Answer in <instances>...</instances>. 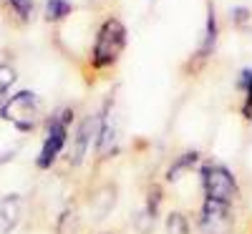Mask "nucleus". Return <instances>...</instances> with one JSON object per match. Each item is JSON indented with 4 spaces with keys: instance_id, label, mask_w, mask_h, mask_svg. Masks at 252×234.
I'll return each mask as SVG.
<instances>
[{
    "instance_id": "obj_13",
    "label": "nucleus",
    "mask_w": 252,
    "mask_h": 234,
    "mask_svg": "<svg viewBox=\"0 0 252 234\" xmlns=\"http://www.w3.org/2000/svg\"><path fill=\"white\" fill-rule=\"evenodd\" d=\"M245 86H247V91H250V96H247V103L252 106V76H250V81L245 83Z\"/></svg>"
},
{
    "instance_id": "obj_6",
    "label": "nucleus",
    "mask_w": 252,
    "mask_h": 234,
    "mask_svg": "<svg viewBox=\"0 0 252 234\" xmlns=\"http://www.w3.org/2000/svg\"><path fill=\"white\" fill-rule=\"evenodd\" d=\"M227 214H229V204L222 202H204V211H202V229L204 232H217L227 224Z\"/></svg>"
},
{
    "instance_id": "obj_11",
    "label": "nucleus",
    "mask_w": 252,
    "mask_h": 234,
    "mask_svg": "<svg viewBox=\"0 0 252 234\" xmlns=\"http://www.w3.org/2000/svg\"><path fill=\"white\" fill-rule=\"evenodd\" d=\"M197 161V154H187V156H182L172 169H169V179L174 181V179H179V174L184 172V169H189V164H194Z\"/></svg>"
},
{
    "instance_id": "obj_7",
    "label": "nucleus",
    "mask_w": 252,
    "mask_h": 234,
    "mask_svg": "<svg viewBox=\"0 0 252 234\" xmlns=\"http://www.w3.org/2000/svg\"><path fill=\"white\" fill-rule=\"evenodd\" d=\"M20 214H23V204H20L18 194H8L3 202H0V232H13L20 222Z\"/></svg>"
},
{
    "instance_id": "obj_10",
    "label": "nucleus",
    "mask_w": 252,
    "mask_h": 234,
    "mask_svg": "<svg viewBox=\"0 0 252 234\" xmlns=\"http://www.w3.org/2000/svg\"><path fill=\"white\" fill-rule=\"evenodd\" d=\"M68 13H71V3H68V0H48L46 15L51 20H61V18H66Z\"/></svg>"
},
{
    "instance_id": "obj_1",
    "label": "nucleus",
    "mask_w": 252,
    "mask_h": 234,
    "mask_svg": "<svg viewBox=\"0 0 252 234\" xmlns=\"http://www.w3.org/2000/svg\"><path fill=\"white\" fill-rule=\"evenodd\" d=\"M126 43V28L121 26V20L111 18L101 26L98 38H96V46H94V63L98 68H106L114 66L116 58L121 56Z\"/></svg>"
},
{
    "instance_id": "obj_5",
    "label": "nucleus",
    "mask_w": 252,
    "mask_h": 234,
    "mask_svg": "<svg viewBox=\"0 0 252 234\" xmlns=\"http://www.w3.org/2000/svg\"><path fill=\"white\" fill-rule=\"evenodd\" d=\"M98 131V116H89L78 126V134H76V141H73V148H71V164H81L83 156L89 151V144L94 139V134Z\"/></svg>"
},
{
    "instance_id": "obj_3",
    "label": "nucleus",
    "mask_w": 252,
    "mask_h": 234,
    "mask_svg": "<svg viewBox=\"0 0 252 234\" xmlns=\"http://www.w3.org/2000/svg\"><path fill=\"white\" fill-rule=\"evenodd\" d=\"M71 118H73V114L66 109V111L56 114L53 121L48 123V136H46V144H43L40 156H38V166L40 169H48L56 161V156L61 154L63 144H66V126L71 123Z\"/></svg>"
},
{
    "instance_id": "obj_4",
    "label": "nucleus",
    "mask_w": 252,
    "mask_h": 234,
    "mask_svg": "<svg viewBox=\"0 0 252 234\" xmlns=\"http://www.w3.org/2000/svg\"><path fill=\"white\" fill-rule=\"evenodd\" d=\"M235 176L222 166H207L204 169V191L209 202H222L229 204L235 197Z\"/></svg>"
},
{
    "instance_id": "obj_2",
    "label": "nucleus",
    "mask_w": 252,
    "mask_h": 234,
    "mask_svg": "<svg viewBox=\"0 0 252 234\" xmlns=\"http://www.w3.org/2000/svg\"><path fill=\"white\" fill-rule=\"evenodd\" d=\"M0 114H3L15 129L31 131L33 126L38 123V118H40V98L35 93H31V91H20V93L10 96L3 103Z\"/></svg>"
},
{
    "instance_id": "obj_9",
    "label": "nucleus",
    "mask_w": 252,
    "mask_h": 234,
    "mask_svg": "<svg viewBox=\"0 0 252 234\" xmlns=\"http://www.w3.org/2000/svg\"><path fill=\"white\" fill-rule=\"evenodd\" d=\"M166 234H189V222L179 211H172L166 217Z\"/></svg>"
},
{
    "instance_id": "obj_8",
    "label": "nucleus",
    "mask_w": 252,
    "mask_h": 234,
    "mask_svg": "<svg viewBox=\"0 0 252 234\" xmlns=\"http://www.w3.org/2000/svg\"><path fill=\"white\" fill-rule=\"evenodd\" d=\"M13 83H15V68L10 63H0V109H3V103L8 101V91H10Z\"/></svg>"
},
{
    "instance_id": "obj_12",
    "label": "nucleus",
    "mask_w": 252,
    "mask_h": 234,
    "mask_svg": "<svg viewBox=\"0 0 252 234\" xmlns=\"http://www.w3.org/2000/svg\"><path fill=\"white\" fill-rule=\"evenodd\" d=\"M10 8L18 13L20 20H28L33 13V0H10Z\"/></svg>"
}]
</instances>
